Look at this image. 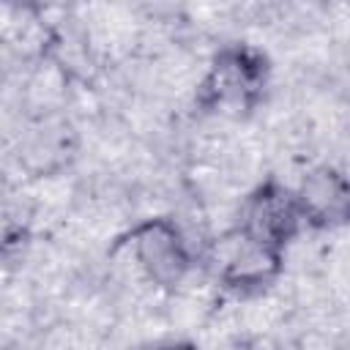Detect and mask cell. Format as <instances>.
<instances>
[{"mask_svg": "<svg viewBox=\"0 0 350 350\" xmlns=\"http://www.w3.org/2000/svg\"><path fill=\"white\" fill-rule=\"evenodd\" d=\"M271 57L246 41L219 46L197 85V107L216 115H249L265 98L271 85Z\"/></svg>", "mask_w": 350, "mask_h": 350, "instance_id": "obj_1", "label": "cell"}, {"mask_svg": "<svg viewBox=\"0 0 350 350\" xmlns=\"http://www.w3.org/2000/svg\"><path fill=\"white\" fill-rule=\"evenodd\" d=\"M213 279L235 295H257L276 284V279L284 271V252H276L260 241H254L249 232H243L238 224L221 232L205 257Z\"/></svg>", "mask_w": 350, "mask_h": 350, "instance_id": "obj_2", "label": "cell"}, {"mask_svg": "<svg viewBox=\"0 0 350 350\" xmlns=\"http://www.w3.org/2000/svg\"><path fill=\"white\" fill-rule=\"evenodd\" d=\"M118 243L131 249L137 268L159 290H178L191 273V246L170 216H148L137 221Z\"/></svg>", "mask_w": 350, "mask_h": 350, "instance_id": "obj_3", "label": "cell"}, {"mask_svg": "<svg viewBox=\"0 0 350 350\" xmlns=\"http://www.w3.org/2000/svg\"><path fill=\"white\" fill-rule=\"evenodd\" d=\"M238 227L249 232L254 241L276 252H287V246L301 235L306 224L293 186L282 183L279 178H265L246 194Z\"/></svg>", "mask_w": 350, "mask_h": 350, "instance_id": "obj_4", "label": "cell"}, {"mask_svg": "<svg viewBox=\"0 0 350 350\" xmlns=\"http://www.w3.org/2000/svg\"><path fill=\"white\" fill-rule=\"evenodd\" d=\"M304 224L312 230H336L350 216V183L334 164L312 167L293 189Z\"/></svg>", "mask_w": 350, "mask_h": 350, "instance_id": "obj_5", "label": "cell"}, {"mask_svg": "<svg viewBox=\"0 0 350 350\" xmlns=\"http://www.w3.org/2000/svg\"><path fill=\"white\" fill-rule=\"evenodd\" d=\"M27 235V219L14 197L0 191V252L16 249Z\"/></svg>", "mask_w": 350, "mask_h": 350, "instance_id": "obj_6", "label": "cell"}, {"mask_svg": "<svg viewBox=\"0 0 350 350\" xmlns=\"http://www.w3.org/2000/svg\"><path fill=\"white\" fill-rule=\"evenodd\" d=\"M8 3H16V5H33V3H38V0H8Z\"/></svg>", "mask_w": 350, "mask_h": 350, "instance_id": "obj_7", "label": "cell"}]
</instances>
